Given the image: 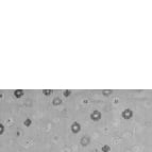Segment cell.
<instances>
[{
	"label": "cell",
	"mask_w": 152,
	"mask_h": 152,
	"mask_svg": "<svg viewBox=\"0 0 152 152\" xmlns=\"http://www.w3.org/2000/svg\"><path fill=\"white\" fill-rule=\"evenodd\" d=\"M132 116H133V112L130 108H126V110L122 112V117H123L124 119H130V118H132Z\"/></svg>",
	"instance_id": "cell-1"
},
{
	"label": "cell",
	"mask_w": 152,
	"mask_h": 152,
	"mask_svg": "<svg viewBox=\"0 0 152 152\" xmlns=\"http://www.w3.org/2000/svg\"><path fill=\"white\" fill-rule=\"evenodd\" d=\"M90 118H92L94 121H98L99 119L101 118V113L99 112V111H94V112L90 114Z\"/></svg>",
	"instance_id": "cell-2"
},
{
	"label": "cell",
	"mask_w": 152,
	"mask_h": 152,
	"mask_svg": "<svg viewBox=\"0 0 152 152\" xmlns=\"http://www.w3.org/2000/svg\"><path fill=\"white\" fill-rule=\"evenodd\" d=\"M80 130H81V127H80V124H79L78 122H74V123L71 124V131L74 133L80 132Z\"/></svg>",
	"instance_id": "cell-3"
},
{
	"label": "cell",
	"mask_w": 152,
	"mask_h": 152,
	"mask_svg": "<svg viewBox=\"0 0 152 152\" xmlns=\"http://www.w3.org/2000/svg\"><path fill=\"white\" fill-rule=\"evenodd\" d=\"M81 144H82L83 146H87V145L89 144V137H88V136L82 137V139H81Z\"/></svg>",
	"instance_id": "cell-4"
},
{
	"label": "cell",
	"mask_w": 152,
	"mask_h": 152,
	"mask_svg": "<svg viewBox=\"0 0 152 152\" xmlns=\"http://www.w3.org/2000/svg\"><path fill=\"white\" fill-rule=\"evenodd\" d=\"M14 95H15V97H17V98H20V97L24 96V92H22L21 89H17V90L14 92Z\"/></svg>",
	"instance_id": "cell-5"
},
{
	"label": "cell",
	"mask_w": 152,
	"mask_h": 152,
	"mask_svg": "<svg viewBox=\"0 0 152 152\" xmlns=\"http://www.w3.org/2000/svg\"><path fill=\"white\" fill-rule=\"evenodd\" d=\"M101 150H102V152H110L111 148H110V146H108V145H104V146L101 148Z\"/></svg>",
	"instance_id": "cell-6"
},
{
	"label": "cell",
	"mask_w": 152,
	"mask_h": 152,
	"mask_svg": "<svg viewBox=\"0 0 152 152\" xmlns=\"http://www.w3.org/2000/svg\"><path fill=\"white\" fill-rule=\"evenodd\" d=\"M61 103H62V100H61L60 98H55L53 100V104H54V105H58V104H61Z\"/></svg>",
	"instance_id": "cell-7"
},
{
	"label": "cell",
	"mask_w": 152,
	"mask_h": 152,
	"mask_svg": "<svg viewBox=\"0 0 152 152\" xmlns=\"http://www.w3.org/2000/svg\"><path fill=\"white\" fill-rule=\"evenodd\" d=\"M24 123H25V126H26V127H29L31 124V119L30 118H27L26 120H25Z\"/></svg>",
	"instance_id": "cell-8"
},
{
	"label": "cell",
	"mask_w": 152,
	"mask_h": 152,
	"mask_svg": "<svg viewBox=\"0 0 152 152\" xmlns=\"http://www.w3.org/2000/svg\"><path fill=\"white\" fill-rule=\"evenodd\" d=\"M44 94L45 95H50V94H52V90H44Z\"/></svg>",
	"instance_id": "cell-9"
},
{
	"label": "cell",
	"mask_w": 152,
	"mask_h": 152,
	"mask_svg": "<svg viewBox=\"0 0 152 152\" xmlns=\"http://www.w3.org/2000/svg\"><path fill=\"white\" fill-rule=\"evenodd\" d=\"M64 95H65V96H69V95H70V90H66V92H65L64 93Z\"/></svg>",
	"instance_id": "cell-10"
},
{
	"label": "cell",
	"mask_w": 152,
	"mask_h": 152,
	"mask_svg": "<svg viewBox=\"0 0 152 152\" xmlns=\"http://www.w3.org/2000/svg\"><path fill=\"white\" fill-rule=\"evenodd\" d=\"M0 129H1V131H0V134H2V133H3V126H2V124H0Z\"/></svg>",
	"instance_id": "cell-11"
}]
</instances>
